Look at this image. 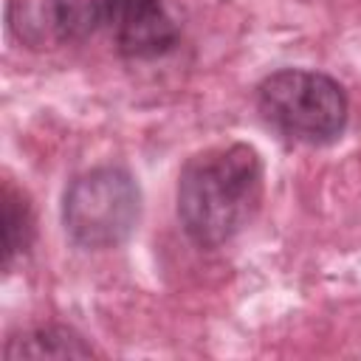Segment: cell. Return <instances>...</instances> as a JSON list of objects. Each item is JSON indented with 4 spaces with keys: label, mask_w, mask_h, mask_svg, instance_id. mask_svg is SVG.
I'll return each mask as SVG.
<instances>
[{
    "label": "cell",
    "mask_w": 361,
    "mask_h": 361,
    "mask_svg": "<svg viewBox=\"0 0 361 361\" xmlns=\"http://www.w3.org/2000/svg\"><path fill=\"white\" fill-rule=\"evenodd\" d=\"M93 355L90 344L71 327L45 324L25 330L6 344V358H87Z\"/></svg>",
    "instance_id": "cell-6"
},
{
    "label": "cell",
    "mask_w": 361,
    "mask_h": 361,
    "mask_svg": "<svg viewBox=\"0 0 361 361\" xmlns=\"http://www.w3.org/2000/svg\"><path fill=\"white\" fill-rule=\"evenodd\" d=\"M107 31L127 59H158L178 45V25L161 0H118Z\"/></svg>",
    "instance_id": "cell-4"
},
{
    "label": "cell",
    "mask_w": 361,
    "mask_h": 361,
    "mask_svg": "<svg viewBox=\"0 0 361 361\" xmlns=\"http://www.w3.org/2000/svg\"><path fill=\"white\" fill-rule=\"evenodd\" d=\"M118 0H56L62 42H79L107 28Z\"/></svg>",
    "instance_id": "cell-8"
},
{
    "label": "cell",
    "mask_w": 361,
    "mask_h": 361,
    "mask_svg": "<svg viewBox=\"0 0 361 361\" xmlns=\"http://www.w3.org/2000/svg\"><path fill=\"white\" fill-rule=\"evenodd\" d=\"M141 189L124 166H93L71 180L62 197L68 237L90 251L121 245L138 226Z\"/></svg>",
    "instance_id": "cell-3"
},
{
    "label": "cell",
    "mask_w": 361,
    "mask_h": 361,
    "mask_svg": "<svg viewBox=\"0 0 361 361\" xmlns=\"http://www.w3.org/2000/svg\"><path fill=\"white\" fill-rule=\"evenodd\" d=\"M3 268L11 271L17 257H23L34 240V214L20 189L3 186Z\"/></svg>",
    "instance_id": "cell-7"
},
{
    "label": "cell",
    "mask_w": 361,
    "mask_h": 361,
    "mask_svg": "<svg viewBox=\"0 0 361 361\" xmlns=\"http://www.w3.org/2000/svg\"><path fill=\"white\" fill-rule=\"evenodd\" d=\"M262 158L251 144L231 141L192 155L178 175L175 209L186 237L200 248L234 240L262 203Z\"/></svg>",
    "instance_id": "cell-1"
},
{
    "label": "cell",
    "mask_w": 361,
    "mask_h": 361,
    "mask_svg": "<svg viewBox=\"0 0 361 361\" xmlns=\"http://www.w3.org/2000/svg\"><path fill=\"white\" fill-rule=\"evenodd\" d=\"M6 25L25 48H54L62 42L56 0H6Z\"/></svg>",
    "instance_id": "cell-5"
},
{
    "label": "cell",
    "mask_w": 361,
    "mask_h": 361,
    "mask_svg": "<svg viewBox=\"0 0 361 361\" xmlns=\"http://www.w3.org/2000/svg\"><path fill=\"white\" fill-rule=\"evenodd\" d=\"M257 110L279 135L310 147L336 141L350 118L344 87L333 76L305 68L268 73L257 87Z\"/></svg>",
    "instance_id": "cell-2"
}]
</instances>
